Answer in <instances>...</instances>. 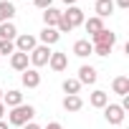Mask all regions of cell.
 Segmentation results:
<instances>
[{"label":"cell","mask_w":129,"mask_h":129,"mask_svg":"<svg viewBox=\"0 0 129 129\" xmlns=\"http://www.w3.org/2000/svg\"><path fill=\"white\" fill-rule=\"evenodd\" d=\"M33 116H36V109L30 104H20V106H13L8 111V121L13 126H25L28 121H33Z\"/></svg>","instance_id":"6da1fadb"},{"label":"cell","mask_w":129,"mask_h":129,"mask_svg":"<svg viewBox=\"0 0 129 129\" xmlns=\"http://www.w3.org/2000/svg\"><path fill=\"white\" fill-rule=\"evenodd\" d=\"M51 46H36L30 53H28V58H30V63H33V69H41V66H46L48 63V58H51Z\"/></svg>","instance_id":"7a4b0ae2"},{"label":"cell","mask_w":129,"mask_h":129,"mask_svg":"<svg viewBox=\"0 0 129 129\" xmlns=\"http://www.w3.org/2000/svg\"><path fill=\"white\" fill-rule=\"evenodd\" d=\"M61 18L69 23V28H71V30H74V28H79V25H84V20H86V18H84V10H81L79 5H71L66 13H61Z\"/></svg>","instance_id":"3957f363"},{"label":"cell","mask_w":129,"mask_h":129,"mask_svg":"<svg viewBox=\"0 0 129 129\" xmlns=\"http://www.w3.org/2000/svg\"><path fill=\"white\" fill-rule=\"evenodd\" d=\"M13 43H15V51H20V53H30V51L38 46V38L30 36V33H20Z\"/></svg>","instance_id":"277c9868"},{"label":"cell","mask_w":129,"mask_h":129,"mask_svg":"<svg viewBox=\"0 0 129 129\" xmlns=\"http://www.w3.org/2000/svg\"><path fill=\"white\" fill-rule=\"evenodd\" d=\"M104 116H106L109 124L119 126V124L124 121V109H121L119 104H106V106H104Z\"/></svg>","instance_id":"5b68a950"},{"label":"cell","mask_w":129,"mask_h":129,"mask_svg":"<svg viewBox=\"0 0 129 129\" xmlns=\"http://www.w3.org/2000/svg\"><path fill=\"white\" fill-rule=\"evenodd\" d=\"M114 43H116V33H111V30H99L96 36H91V46H109V48H114Z\"/></svg>","instance_id":"8992f818"},{"label":"cell","mask_w":129,"mask_h":129,"mask_svg":"<svg viewBox=\"0 0 129 129\" xmlns=\"http://www.w3.org/2000/svg\"><path fill=\"white\" fill-rule=\"evenodd\" d=\"M48 66H51L56 74L66 71V66H69V56H66V53H61V51H53L51 58H48Z\"/></svg>","instance_id":"52a82bcc"},{"label":"cell","mask_w":129,"mask_h":129,"mask_svg":"<svg viewBox=\"0 0 129 129\" xmlns=\"http://www.w3.org/2000/svg\"><path fill=\"white\" fill-rule=\"evenodd\" d=\"M20 81H23L25 89H38V86H41V74H38V69H25L23 76H20Z\"/></svg>","instance_id":"ba28073f"},{"label":"cell","mask_w":129,"mask_h":129,"mask_svg":"<svg viewBox=\"0 0 129 129\" xmlns=\"http://www.w3.org/2000/svg\"><path fill=\"white\" fill-rule=\"evenodd\" d=\"M91 53H94V46H91V41H89V38H81V41H76V43H74V56L86 58V56H91Z\"/></svg>","instance_id":"9c48e42d"},{"label":"cell","mask_w":129,"mask_h":129,"mask_svg":"<svg viewBox=\"0 0 129 129\" xmlns=\"http://www.w3.org/2000/svg\"><path fill=\"white\" fill-rule=\"evenodd\" d=\"M28 63H30V58H28V53H20V51H15L13 56H10V66L15 69V71H25L28 69Z\"/></svg>","instance_id":"30bf717a"},{"label":"cell","mask_w":129,"mask_h":129,"mask_svg":"<svg viewBox=\"0 0 129 129\" xmlns=\"http://www.w3.org/2000/svg\"><path fill=\"white\" fill-rule=\"evenodd\" d=\"M63 109L66 111H81L84 109V99L79 96V94H71V96H63Z\"/></svg>","instance_id":"8fae6325"},{"label":"cell","mask_w":129,"mask_h":129,"mask_svg":"<svg viewBox=\"0 0 129 129\" xmlns=\"http://www.w3.org/2000/svg\"><path fill=\"white\" fill-rule=\"evenodd\" d=\"M96 79H99V74H96L94 66H81L79 69V84H96Z\"/></svg>","instance_id":"7c38bea8"},{"label":"cell","mask_w":129,"mask_h":129,"mask_svg":"<svg viewBox=\"0 0 129 129\" xmlns=\"http://www.w3.org/2000/svg\"><path fill=\"white\" fill-rule=\"evenodd\" d=\"M3 104H5V109L20 106V104H23V94H20L18 89H10L8 94H3Z\"/></svg>","instance_id":"4fadbf2b"},{"label":"cell","mask_w":129,"mask_h":129,"mask_svg":"<svg viewBox=\"0 0 129 129\" xmlns=\"http://www.w3.org/2000/svg\"><path fill=\"white\" fill-rule=\"evenodd\" d=\"M15 15V5L10 0H0V23H10Z\"/></svg>","instance_id":"5bb4252c"},{"label":"cell","mask_w":129,"mask_h":129,"mask_svg":"<svg viewBox=\"0 0 129 129\" xmlns=\"http://www.w3.org/2000/svg\"><path fill=\"white\" fill-rule=\"evenodd\" d=\"M58 20H61V10H56L53 5H51L48 10H43V25H46V28H56Z\"/></svg>","instance_id":"9a60e30c"},{"label":"cell","mask_w":129,"mask_h":129,"mask_svg":"<svg viewBox=\"0 0 129 129\" xmlns=\"http://www.w3.org/2000/svg\"><path fill=\"white\" fill-rule=\"evenodd\" d=\"M58 41H61V33L56 28H43L41 30V46H53Z\"/></svg>","instance_id":"2e32d148"},{"label":"cell","mask_w":129,"mask_h":129,"mask_svg":"<svg viewBox=\"0 0 129 129\" xmlns=\"http://www.w3.org/2000/svg\"><path fill=\"white\" fill-rule=\"evenodd\" d=\"M111 91L119 94V96H126V94H129V79H126V76H116V79L111 81Z\"/></svg>","instance_id":"e0dca14e"},{"label":"cell","mask_w":129,"mask_h":129,"mask_svg":"<svg viewBox=\"0 0 129 129\" xmlns=\"http://www.w3.org/2000/svg\"><path fill=\"white\" fill-rule=\"evenodd\" d=\"M89 104H91L94 109H104V106L109 104V94H106V91H101V89H96V91L91 94V99H89Z\"/></svg>","instance_id":"ac0fdd59"},{"label":"cell","mask_w":129,"mask_h":129,"mask_svg":"<svg viewBox=\"0 0 129 129\" xmlns=\"http://www.w3.org/2000/svg\"><path fill=\"white\" fill-rule=\"evenodd\" d=\"M18 38V28L10 23H0V41H15Z\"/></svg>","instance_id":"d6986e66"},{"label":"cell","mask_w":129,"mask_h":129,"mask_svg":"<svg viewBox=\"0 0 129 129\" xmlns=\"http://www.w3.org/2000/svg\"><path fill=\"white\" fill-rule=\"evenodd\" d=\"M114 13V0H96V18H106Z\"/></svg>","instance_id":"ffe728a7"},{"label":"cell","mask_w":129,"mask_h":129,"mask_svg":"<svg viewBox=\"0 0 129 129\" xmlns=\"http://www.w3.org/2000/svg\"><path fill=\"white\" fill-rule=\"evenodd\" d=\"M84 28H86V33H89V36H96L99 30H104V20L94 15V18H89V20H84Z\"/></svg>","instance_id":"44dd1931"},{"label":"cell","mask_w":129,"mask_h":129,"mask_svg":"<svg viewBox=\"0 0 129 129\" xmlns=\"http://www.w3.org/2000/svg\"><path fill=\"white\" fill-rule=\"evenodd\" d=\"M63 91H66V96H71V94H79V91H81V84H79V79H66V81H63Z\"/></svg>","instance_id":"7402d4cb"},{"label":"cell","mask_w":129,"mask_h":129,"mask_svg":"<svg viewBox=\"0 0 129 129\" xmlns=\"http://www.w3.org/2000/svg\"><path fill=\"white\" fill-rule=\"evenodd\" d=\"M15 53V43L13 41H0V58L3 56H13Z\"/></svg>","instance_id":"603a6c76"},{"label":"cell","mask_w":129,"mask_h":129,"mask_svg":"<svg viewBox=\"0 0 129 129\" xmlns=\"http://www.w3.org/2000/svg\"><path fill=\"white\" fill-rule=\"evenodd\" d=\"M51 3H53V0H33V5H36L38 10H48V8H51Z\"/></svg>","instance_id":"cb8c5ba5"},{"label":"cell","mask_w":129,"mask_h":129,"mask_svg":"<svg viewBox=\"0 0 129 129\" xmlns=\"http://www.w3.org/2000/svg\"><path fill=\"white\" fill-rule=\"evenodd\" d=\"M94 53H96V56H109L111 48H109V46H94Z\"/></svg>","instance_id":"d4e9b609"},{"label":"cell","mask_w":129,"mask_h":129,"mask_svg":"<svg viewBox=\"0 0 129 129\" xmlns=\"http://www.w3.org/2000/svg\"><path fill=\"white\" fill-rule=\"evenodd\" d=\"M114 8H121V10H126V8H129V0H114Z\"/></svg>","instance_id":"484cf974"},{"label":"cell","mask_w":129,"mask_h":129,"mask_svg":"<svg viewBox=\"0 0 129 129\" xmlns=\"http://www.w3.org/2000/svg\"><path fill=\"white\" fill-rule=\"evenodd\" d=\"M46 129H63V126H61L58 121H48V124H46Z\"/></svg>","instance_id":"4316f807"},{"label":"cell","mask_w":129,"mask_h":129,"mask_svg":"<svg viewBox=\"0 0 129 129\" xmlns=\"http://www.w3.org/2000/svg\"><path fill=\"white\" fill-rule=\"evenodd\" d=\"M23 129H41V126H38V124H36V121H28V124H25V126H23Z\"/></svg>","instance_id":"83f0119b"},{"label":"cell","mask_w":129,"mask_h":129,"mask_svg":"<svg viewBox=\"0 0 129 129\" xmlns=\"http://www.w3.org/2000/svg\"><path fill=\"white\" fill-rule=\"evenodd\" d=\"M5 111H8V109H5V104L0 101V121H3V116H5Z\"/></svg>","instance_id":"f1b7e54d"},{"label":"cell","mask_w":129,"mask_h":129,"mask_svg":"<svg viewBox=\"0 0 129 129\" xmlns=\"http://www.w3.org/2000/svg\"><path fill=\"white\" fill-rule=\"evenodd\" d=\"M63 3H66V5L71 8V5H76V0H63Z\"/></svg>","instance_id":"f546056e"},{"label":"cell","mask_w":129,"mask_h":129,"mask_svg":"<svg viewBox=\"0 0 129 129\" xmlns=\"http://www.w3.org/2000/svg\"><path fill=\"white\" fill-rule=\"evenodd\" d=\"M0 129H8V121H0Z\"/></svg>","instance_id":"4dcf8cb0"},{"label":"cell","mask_w":129,"mask_h":129,"mask_svg":"<svg viewBox=\"0 0 129 129\" xmlns=\"http://www.w3.org/2000/svg\"><path fill=\"white\" fill-rule=\"evenodd\" d=\"M0 101H3V89H0Z\"/></svg>","instance_id":"1f68e13d"}]
</instances>
